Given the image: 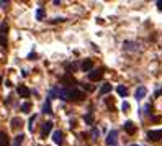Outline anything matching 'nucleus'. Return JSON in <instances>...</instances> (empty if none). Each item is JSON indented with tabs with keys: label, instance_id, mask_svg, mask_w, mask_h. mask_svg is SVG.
<instances>
[{
	"label": "nucleus",
	"instance_id": "obj_21",
	"mask_svg": "<svg viewBox=\"0 0 162 146\" xmlns=\"http://www.w3.org/2000/svg\"><path fill=\"white\" fill-rule=\"evenodd\" d=\"M36 117H38V115H33V117L30 118V125H28V128H30V131H33V123H35Z\"/></svg>",
	"mask_w": 162,
	"mask_h": 146
},
{
	"label": "nucleus",
	"instance_id": "obj_7",
	"mask_svg": "<svg viewBox=\"0 0 162 146\" xmlns=\"http://www.w3.org/2000/svg\"><path fill=\"white\" fill-rule=\"evenodd\" d=\"M17 92H18L20 97H23V99H28V97H30V89H28L26 86H18Z\"/></svg>",
	"mask_w": 162,
	"mask_h": 146
},
{
	"label": "nucleus",
	"instance_id": "obj_27",
	"mask_svg": "<svg viewBox=\"0 0 162 146\" xmlns=\"http://www.w3.org/2000/svg\"><path fill=\"white\" fill-rule=\"evenodd\" d=\"M144 110H146V113H149V110H151V105H146Z\"/></svg>",
	"mask_w": 162,
	"mask_h": 146
},
{
	"label": "nucleus",
	"instance_id": "obj_9",
	"mask_svg": "<svg viewBox=\"0 0 162 146\" xmlns=\"http://www.w3.org/2000/svg\"><path fill=\"white\" fill-rule=\"evenodd\" d=\"M124 131H126L128 135H134V133H136L134 123H133V121H126V123H124Z\"/></svg>",
	"mask_w": 162,
	"mask_h": 146
},
{
	"label": "nucleus",
	"instance_id": "obj_5",
	"mask_svg": "<svg viewBox=\"0 0 162 146\" xmlns=\"http://www.w3.org/2000/svg\"><path fill=\"white\" fill-rule=\"evenodd\" d=\"M51 130H52V121H44V123H43V130H41V136L48 138Z\"/></svg>",
	"mask_w": 162,
	"mask_h": 146
},
{
	"label": "nucleus",
	"instance_id": "obj_3",
	"mask_svg": "<svg viewBox=\"0 0 162 146\" xmlns=\"http://www.w3.org/2000/svg\"><path fill=\"white\" fill-rule=\"evenodd\" d=\"M147 138L152 141H160L162 140V130H151V131H147Z\"/></svg>",
	"mask_w": 162,
	"mask_h": 146
},
{
	"label": "nucleus",
	"instance_id": "obj_24",
	"mask_svg": "<svg viewBox=\"0 0 162 146\" xmlns=\"http://www.w3.org/2000/svg\"><path fill=\"white\" fill-rule=\"evenodd\" d=\"M84 89H87V90H94V86H88V84H84Z\"/></svg>",
	"mask_w": 162,
	"mask_h": 146
},
{
	"label": "nucleus",
	"instance_id": "obj_10",
	"mask_svg": "<svg viewBox=\"0 0 162 146\" xmlns=\"http://www.w3.org/2000/svg\"><path fill=\"white\" fill-rule=\"evenodd\" d=\"M92 66H94L92 59H85L82 64H80V69H82L84 72H88V71H92Z\"/></svg>",
	"mask_w": 162,
	"mask_h": 146
},
{
	"label": "nucleus",
	"instance_id": "obj_4",
	"mask_svg": "<svg viewBox=\"0 0 162 146\" xmlns=\"http://www.w3.org/2000/svg\"><path fill=\"white\" fill-rule=\"evenodd\" d=\"M7 25L5 23H3L2 26H0V44H2V46H7Z\"/></svg>",
	"mask_w": 162,
	"mask_h": 146
},
{
	"label": "nucleus",
	"instance_id": "obj_28",
	"mask_svg": "<svg viewBox=\"0 0 162 146\" xmlns=\"http://www.w3.org/2000/svg\"><path fill=\"white\" fill-rule=\"evenodd\" d=\"M0 84H2V77H0Z\"/></svg>",
	"mask_w": 162,
	"mask_h": 146
},
{
	"label": "nucleus",
	"instance_id": "obj_20",
	"mask_svg": "<svg viewBox=\"0 0 162 146\" xmlns=\"http://www.w3.org/2000/svg\"><path fill=\"white\" fill-rule=\"evenodd\" d=\"M43 17H44V10H43V8H38V12H36V18H38V20H43Z\"/></svg>",
	"mask_w": 162,
	"mask_h": 146
},
{
	"label": "nucleus",
	"instance_id": "obj_14",
	"mask_svg": "<svg viewBox=\"0 0 162 146\" xmlns=\"http://www.w3.org/2000/svg\"><path fill=\"white\" fill-rule=\"evenodd\" d=\"M21 125H23V120L21 118H17V117H15V118H12V127H13V128H21Z\"/></svg>",
	"mask_w": 162,
	"mask_h": 146
},
{
	"label": "nucleus",
	"instance_id": "obj_23",
	"mask_svg": "<svg viewBox=\"0 0 162 146\" xmlns=\"http://www.w3.org/2000/svg\"><path fill=\"white\" fill-rule=\"evenodd\" d=\"M67 69H69V72H72V71L75 69V64H69V66H67Z\"/></svg>",
	"mask_w": 162,
	"mask_h": 146
},
{
	"label": "nucleus",
	"instance_id": "obj_18",
	"mask_svg": "<svg viewBox=\"0 0 162 146\" xmlns=\"http://www.w3.org/2000/svg\"><path fill=\"white\" fill-rule=\"evenodd\" d=\"M84 120H85V123L87 125H94V115H92V113H87V115L85 117H84Z\"/></svg>",
	"mask_w": 162,
	"mask_h": 146
},
{
	"label": "nucleus",
	"instance_id": "obj_16",
	"mask_svg": "<svg viewBox=\"0 0 162 146\" xmlns=\"http://www.w3.org/2000/svg\"><path fill=\"white\" fill-rule=\"evenodd\" d=\"M116 92H118L121 97H126L128 95V89L124 87V86H118V87H116Z\"/></svg>",
	"mask_w": 162,
	"mask_h": 146
},
{
	"label": "nucleus",
	"instance_id": "obj_11",
	"mask_svg": "<svg viewBox=\"0 0 162 146\" xmlns=\"http://www.w3.org/2000/svg\"><path fill=\"white\" fill-rule=\"evenodd\" d=\"M0 146H10L8 136H7L5 131H0Z\"/></svg>",
	"mask_w": 162,
	"mask_h": 146
},
{
	"label": "nucleus",
	"instance_id": "obj_2",
	"mask_svg": "<svg viewBox=\"0 0 162 146\" xmlns=\"http://www.w3.org/2000/svg\"><path fill=\"white\" fill-rule=\"evenodd\" d=\"M116 141H118V131H116V130H111V131L108 133V136H107V144L108 146H115Z\"/></svg>",
	"mask_w": 162,
	"mask_h": 146
},
{
	"label": "nucleus",
	"instance_id": "obj_8",
	"mask_svg": "<svg viewBox=\"0 0 162 146\" xmlns=\"http://www.w3.org/2000/svg\"><path fill=\"white\" fill-rule=\"evenodd\" d=\"M62 138H64V135H62V131H59V130L52 133V141H54L56 144H62V143H64Z\"/></svg>",
	"mask_w": 162,
	"mask_h": 146
},
{
	"label": "nucleus",
	"instance_id": "obj_26",
	"mask_svg": "<svg viewBox=\"0 0 162 146\" xmlns=\"http://www.w3.org/2000/svg\"><path fill=\"white\" fill-rule=\"evenodd\" d=\"M157 8L162 10V0H159V2H157Z\"/></svg>",
	"mask_w": 162,
	"mask_h": 146
},
{
	"label": "nucleus",
	"instance_id": "obj_6",
	"mask_svg": "<svg viewBox=\"0 0 162 146\" xmlns=\"http://www.w3.org/2000/svg\"><path fill=\"white\" fill-rule=\"evenodd\" d=\"M61 82L66 84V86H75L77 80H75L74 77H72L71 74H66V76H62V77H61Z\"/></svg>",
	"mask_w": 162,
	"mask_h": 146
},
{
	"label": "nucleus",
	"instance_id": "obj_17",
	"mask_svg": "<svg viewBox=\"0 0 162 146\" xmlns=\"http://www.w3.org/2000/svg\"><path fill=\"white\" fill-rule=\"evenodd\" d=\"M23 140H25V135H18V136H15L13 144H12V146H20V144L23 143Z\"/></svg>",
	"mask_w": 162,
	"mask_h": 146
},
{
	"label": "nucleus",
	"instance_id": "obj_15",
	"mask_svg": "<svg viewBox=\"0 0 162 146\" xmlns=\"http://www.w3.org/2000/svg\"><path fill=\"white\" fill-rule=\"evenodd\" d=\"M108 92H111V86L110 84H103L102 89H100V95H105V94H108Z\"/></svg>",
	"mask_w": 162,
	"mask_h": 146
},
{
	"label": "nucleus",
	"instance_id": "obj_19",
	"mask_svg": "<svg viewBox=\"0 0 162 146\" xmlns=\"http://www.w3.org/2000/svg\"><path fill=\"white\" fill-rule=\"evenodd\" d=\"M30 110H31V104L30 102H26V104L21 105V112H30Z\"/></svg>",
	"mask_w": 162,
	"mask_h": 146
},
{
	"label": "nucleus",
	"instance_id": "obj_13",
	"mask_svg": "<svg viewBox=\"0 0 162 146\" xmlns=\"http://www.w3.org/2000/svg\"><path fill=\"white\" fill-rule=\"evenodd\" d=\"M43 112L48 113V115H51L52 113V108H51V99H46V102L43 105Z\"/></svg>",
	"mask_w": 162,
	"mask_h": 146
},
{
	"label": "nucleus",
	"instance_id": "obj_22",
	"mask_svg": "<svg viewBox=\"0 0 162 146\" xmlns=\"http://www.w3.org/2000/svg\"><path fill=\"white\" fill-rule=\"evenodd\" d=\"M61 22H66V18H54V20H51V23H61Z\"/></svg>",
	"mask_w": 162,
	"mask_h": 146
},
{
	"label": "nucleus",
	"instance_id": "obj_25",
	"mask_svg": "<svg viewBox=\"0 0 162 146\" xmlns=\"http://www.w3.org/2000/svg\"><path fill=\"white\" fill-rule=\"evenodd\" d=\"M121 108H123V110H128V108H129V105H128L126 102H124L123 105H121Z\"/></svg>",
	"mask_w": 162,
	"mask_h": 146
},
{
	"label": "nucleus",
	"instance_id": "obj_12",
	"mask_svg": "<svg viewBox=\"0 0 162 146\" xmlns=\"http://www.w3.org/2000/svg\"><path fill=\"white\" fill-rule=\"evenodd\" d=\"M146 94H147V90H146V87H137V90H136L134 97H136L137 100H141V99H144V97H146Z\"/></svg>",
	"mask_w": 162,
	"mask_h": 146
},
{
	"label": "nucleus",
	"instance_id": "obj_1",
	"mask_svg": "<svg viewBox=\"0 0 162 146\" xmlns=\"http://www.w3.org/2000/svg\"><path fill=\"white\" fill-rule=\"evenodd\" d=\"M102 77H103V71H102V69H92V71L88 72V79H90L92 82L102 80Z\"/></svg>",
	"mask_w": 162,
	"mask_h": 146
},
{
	"label": "nucleus",
	"instance_id": "obj_29",
	"mask_svg": "<svg viewBox=\"0 0 162 146\" xmlns=\"http://www.w3.org/2000/svg\"><path fill=\"white\" fill-rule=\"evenodd\" d=\"M131 146H137V144H131Z\"/></svg>",
	"mask_w": 162,
	"mask_h": 146
}]
</instances>
